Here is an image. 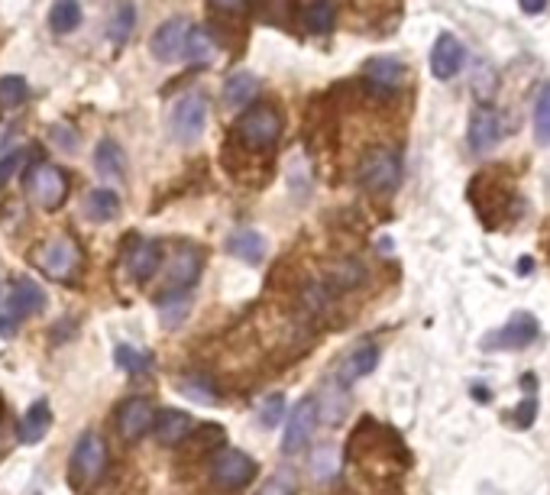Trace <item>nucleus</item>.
<instances>
[{"label":"nucleus","mask_w":550,"mask_h":495,"mask_svg":"<svg viewBox=\"0 0 550 495\" xmlns=\"http://www.w3.org/2000/svg\"><path fill=\"white\" fill-rule=\"evenodd\" d=\"M26 191H30V201L43 211H59L65 198H68V175L59 165L49 162H36L30 172H26Z\"/></svg>","instance_id":"39448f33"},{"label":"nucleus","mask_w":550,"mask_h":495,"mask_svg":"<svg viewBox=\"0 0 550 495\" xmlns=\"http://www.w3.org/2000/svg\"><path fill=\"white\" fill-rule=\"evenodd\" d=\"M201 275V250L195 246H175V253L169 256V263H165V288L169 292H185L198 282Z\"/></svg>","instance_id":"f8f14e48"},{"label":"nucleus","mask_w":550,"mask_h":495,"mask_svg":"<svg viewBox=\"0 0 550 495\" xmlns=\"http://www.w3.org/2000/svg\"><path fill=\"white\" fill-rule=\"evenodd\" d=\"M250 0H208V7H214V10H224V13H237V10H243Z\"/></svg>","instance_id":"4c0bfd02"},{"label":"nucleus","mask_w":550,"mask_h":495,"mask_svg":"<svg viewBox=\"0 0 550 495\" xmlns=\"http://www.w3.org/2000/svg\"><path fill=\"white\" fill-rule=\"evenodd\" d=\"M256 495H295V479H292V473H275V476H269L266 483H263V489H259Z\"/></svg>","instance_id":"473e14b6"},{"label":"nucleus","mask_w":550,"mask_h":495,"mask_svg":"<svg viewBox=\"0 0 550 495\" xmlns=\"http://www.w3.org/2000/svg\"><path fill=\"white\" fill-rule=\"evenodd\" d=\"M49 428H52V408L43 398V402L26 408V415L17 424V437L23 440V444H39V440L49 434Z\"/></svg>","instance_id":"6ab92c4d"},{"label":"nucleus","mask_w":550,"mask_h":495,"mask_svg":"<svg viewBox=\"0 0 550 495\" xmlns=\"http://www.w3.org/2000/svg\"><path fill=\"white\" fill-rule=\"evenodd\" d=\"M502 140V120L499 114H495L492 107L486 104H479L473 110V117H470V149L476 156H486L489 149H495V143Z\"/></svg>","instance_id":"2eb2a0df"},{"label":"nucleus","mask_w":550,"mask_h":495,"mask_svg":"<svg viewBox=\"0 0 550 495\" xmlns=\"http://www.w3.org/2000/svg\"><path fill=\"white\" fill-rule=\"evenodd\" d=\"M233 136H237V143L243 149H250V153H259V156L272 153L282 136V117L275 114V107H250L246 114H240Z\"/></svg>","instance_id":"f257e3e1"},{"label":"nucleus","mask_w":550,"mask_h":495,"mask_svg":"<svg viewBox=\"0 0 550 495\" xmlns=\"http://www.w3.org/2000/svg\"><path fill=\"white\" fill-rule=\"evenodd\" d=\"M208 114H211V104L204 94H185L182 101L172 107V117H169V130L178 143H195L198 136L208 127Z\"/></svg>","instance_id":"423d86ee"},{"label":"nucleus","mask_w":550,"mask_h":495,"mask_svg":"<svg viewBox=\"0 0 550 495\" xmlns=\"http://www.w3.org/2000/svg\"><path fill=\"white\" fill-rule=\"evenodd\" d=\"M162 266V250L156 240H140L127 253V272L133 282H149Z\"/></svg>","instance_id":"dca6fc26"},{"label":"nucleus","mask_w":550,"mask_h":495,"mask_svg":"<svg viewBox=\"0 0 550 495\" xmlns=\"http://www.w3.org/2000/svg\"><path fill=\"white\" fill-rule=\"evenodd\" d=\"M49 136L55 140V146L65 149V153H75V149H78V133H75L72 127H65V123H59V127H52Z\"/></svg>","instance_id":"c9c22d12"},{"label":"nucleus","mask_w":550,"mask_h":495,"mask_svg":"<svg viewBox=\"0 0 550 495\" xmlns=\"http://www.w3.org/2000/svg\"><path fill=\"white\" fill-rule=\"evenodd\" d=\"M26 94H30V88H26V78L20 75H4L0 78V107H20L26 101Z\"/></svg>","instance_id":"7c9ffc66"},{"label":"nucleus","mask_w":550,"mask_h":495,"mask_svg":"<svg viewBox=\"0 0 550 495\" xmlns=\"http://www.w3.org/2000/svg\"><path fill=\"white\" fill-rule=\"evenodd\" d=\"M360 185L366 191H376V195H389V191L402 185V159H398L395 149H369L360 162Z\"/></svg>","instance_id":"7ed1b4c3"},{"label":"nucleus","mask_w":550,"mask_h":495,"mask_svg":"<svg viewBox=\"0 0 550 495\" xmlns=\"http://www.w3.org/2000/svg\"><path fill=\"white\" fill-rule=\"evenodd\" d=\"M81 263H85V256H81V246L72 237H55L36 253V266L52 282H75Z\"/></svg>","instance_id":"20e7f679"},{"label":"nucleus","mask_w":550,"mask_h":495,"mask_svg":"<svg viewBox=\"0 0 550 495\" xmlns=\"http://www.w3.org/2000/svg\"><path fill=\"white\" fill-rule=\"evenodd\" d=\"M188 33H191V23L185 17H172L153 33V39H149V49H153V55L159 62H175L178 55H185Z\"/></svg>","instance_id":"ddd939ff"},{"label":"nucleus","mask_w":550,"mask_h":495,"mask_svg":"<svg viewBox=\"0 0 550 495\" xmlns=\"http://www.w3.org/2000/svg\"><path fill=\"white\" fill-rule=\"evenodd\" d=\"M259 94V78L253 72H233L227 81H224V104L240 110L246 107Z\"/></svg>","instance_id":"aec40b11"},{"label":"nucleus","mask_w":550,"mask_h":495,"mask_svg":"<svg viewBox=\"0 0 550 495\" xmlns=\"http://www.w3.org/2000/svg\"><path fill=\"white\" fill-rule=\"evenodd\" d=\"M518 4L525 13H541L547 7V0H518Z\"/></svg>","instance_id":"58836bf2"},{"label":"nucleus","mask_w":550,"mask_h":495,"mask_svg":"<svg viewBox=\"0 0 550 495\" xmlns=\"http://www.w3.org/2000/svg\"><path fill=\"white\" fill-rule=\"evenodd\" d=\"M282 415H285V398L279 392L263 398V405H259V424H263V428H275V424H282Z\"/></svg>","instance_id":"2f4dec72"},{"label":"nucleus","mask_w":550,"mask_h":495,"mask_svg":"<svg viewBox=\"0 0 550 495\" xmlns=\"http://www.w3.org/2000/svg\"><path fill=\"white\" fill-rule=\"evenodd\" d=\"M214 483L227 492H240L256 479V460L243 450H220L214 457Z\"/></svg>","instance_id":"6e6552de"},{"label":"nucleus","mask_w":550,"mask_h":495,"mask_svg":"<svg viewBox=\"0 0 550 495\" xmlns=\"http://www.w3.org/2000/svg\"><path fill=\"white\" fill-rule=\"evenodd\" d=\"M46 308V295L33 279H17L10 288V295L4 298V308H0V337H10L30 314H39Z\"/></svg>","instance_id":"f03ea898"},{"label":"nucleus","mask_w":550,"mask_h":495,"mask_svg":"<svg viewBox=\"0 0 550 495\" xmlns=\"http://www.w3.org/2000/svg\"><path fill=\"white\" fill-rule=\"evenodd\" d=\"M538 334H541V327L534 321V314H515L505 327L483 337V350H521L538 340Z\"/></svg>","instance_id":"9d476101"},{"label":"nucleus","mask_w":550,"mask_h":495,"mask_svg":"<svg viewBox=\"0 0 550 495\" xmlns=\"http://www.w3.org/2000/svg\"><path fill=\"white\" fill-rule=\"evenodd\" d=\"M156 428V411L146 398H127L117 411V431L127 444H136L140 437H146Z\"/></svg>","instance_id":"9b49d317"},{"label":"nucleus","mask_w":550,"mask_h":495,"mask_svg":"<svg viewBox=\"0 0 550 495\" xmlns=\"http://www.w3.org/2000/svg\"><path fill=\"white\" fill-rule=\"evenodd\" d=\"M534 140L550 146V85L541 88L538 104H534Z\"/></svg>","instance_id":"c756f323"},{"label":"nucleus","mask_w":550,"mask_h":495,"mask_svg":"<svg viewBox=\"0 0 550 495\" xmlns=\"http://www.w3.org/2000/svg\"><path fill=\"white\" fill-rule=\"evenodd\" d=\"M185 59L191 65H211L217 59V43L204 26H191L188 43H185Z\"/></svg>","instance_id":"5701e85b"},{"label":"nucleus","mask_w":550,"mask_h":495,"mask_svg":"<svg viewBox=\"0 0 550 495\" xmlns=\"http://www.w3.org/2000/svg\"><path fill=\"white\" fill-rule=\"evenodd\" d=\"M114 360H117V366L123 369V373H130V376H143L146 369L153 366V356L133 350V347H127V343H120V347L114 350Z\"/></svg>","instance_id":"c85d7f7f"},{"label":"nucleus","mask_w":550,"mask_h":495,"mask_svg":"<svg viewBox=\"0 0 550 495\" xmlns=\"http://www.w3.org/2000/svg\"><path fill=\"white\" fill-rule=\"evenodd\" d=\"M360 282H363L360 263H343V266H337V272H334V285L337 288H353V285H360Z\"/></svg>","instance_id":"f704fd0d"},{"label":"nucleus","mask_w":550,"mask_h":495,"mask_svg":"<svg viewBox=\"0 0 550 495\" xmlns=\"http://www.w3.org/2000/svg\"><path fill=\"white\" fill-rule=\"evenodd\" d=\"M376 366H379V347H376V343H360V347H356L347 360L340 363L337 379H340L343 389H350V385H356L363 376L373 373Z\"/></svg>","instance_id":"f3484780"},{"label":"nucleus","mask_w":550,"mask_h":495,"mask_svg":"<svg viewBox=\"0 0 550 495\" xmlns=\"http://www.w3.org/2000/svg\"><path fill=\"white\" fill-rule=\"evenodd\" d=\"M337 23V7L334 0H314V4L305 10V26L311 33H330Z\"/></svg>","instance_id":"cd10ccee"},{"label":"nucleus","mask_w":550,"mask_h":495,"mask_svg":"<svg viewBox=\"0 0 550 495\" xmlns=\"http://www.w3.org/2000/svg\"><path fill=\"white\" fill-rule=\"evenodd\" d=\"M178 389H182L185 395H191V398H195V402H204V405L217 402V392L211 389V385L198 382V379H185V382H178Z\"/></svg>","instance_id":"72a5a7b5"},{"label":"nucleus","mask_w":550,"mask_h":495,"mask_svg":"<svg viewBox=\"0 0 550 495\" xmlns=\"http://www.w3.org/2000/svg\"><path fill=\"white\" fill-rule=\"evenodd\" d=\"M133 26H136V7L130 4V0H123V4L114 7V13H110L107 20V36L110 43H127V39L133 36Z\"/></svg>","instance_id":"a878e982"},{"label":"nucleus","mask_w":550,"mask_h":495,"mask_svg":"<svg viewBox=\"0 0 550 495\" xmlns=\"http://www.w3.org/2000/svg\"><path fill=\"white\" fill-rule=\"evenodd\" d=\"M156 440L162 447H175L182 444V440L195 431V421H191V415H185V411L178 408H165L156 415Z\"/></svg>","instance_id":"a211bd4d"},{"label":"nucleus","mask_w":550,"mask_h":495,"mask_svg":"<svg viewBox=\"0 0 550 495\" xmlns=\"http://www.w3.org/2000/svg\"><path fill=\"white\" fill-rule=\"evenodd\" d=\"M318 402L314 398H301V402L288 411V424L282 434V450L292 457V453H301L308 447V440L314 434V424H318Z\"/></svg>","instance_id":"1a4fd4ad"},{"label":"nucleus","mask_w":550,"mask_h":495,"mask_svg":"<svg viewBox=\"0 0 550 495\" xmlns=\"http://www.w3.org/2000/svg\"><path fill=\"white\" fill-rule=\"evenodd\" d=\"M94 169H98L104 178H123L127 175V153L120 149V143L101 140L98 149H94Z\"/></svg>","instance_id":"412c9836"},{"label":"nucleus","mask_w":550,"mask_h":495,"mask_svg":"<svg viewBox=\"0 0 550 495\" xmlns=\"http://www.w3.org/2000/svg\"><path fill=\"white\" fill-rule=\"evenodd\" d=\"M466 62V49L463 43L453 33H444L434 43L431 49V75L437 81H450V78H457L460 75V68Z\"/></svg>","instance_id":"4468645a"},{"label":"nucleus","mask_w":550,"mask_h":495,"mask_svg":"<svg viewBox=\"0 0 550 495\" xmlns=\"http://www.w3.org/2000/svg\"><path fill=\"white\" fill-rule=\"evenodd\" d=\"M78 23H81V7H78V0H55L52 10H49V30L52 33H72L78 30Z\"/></svg>","instance_id":"bb28decb"},{"label":"nucleus","mask_w":550,"mask_h":495,"mask_svg":"<svg viewBox=\"0 0 550 495\" xmlns=\"http://www.w3.org/2000/svg\"><path fill=\"white\" fill-rule=\"evenodd\" d=\"M363 75L373 81L376 88H398V81L405 78V65L398 59H369Z\"/></svg>","instance_id":"393cba45"},{"label":"nucleus","mask_w":550,"mask_h":495,"mask_svg":"<svg viewBox=\"0 0 550 495\" xmlns=\"http://www.w3.org/2000/svg\"><path fill=\"white\" fill-rule=\"evenodd\" d=\"M23 162V153H10V156H4L0 159V188L7 185V178L17 172V165Z\"/></svg>","instance_id":"e433bc0d"},{"label":"nucleus","mask_w":550,"mask_h":495,"mask_svg":"<svg viewBox=\"0 0 550 495\" xmlns=\"http://www.w3.org/2000/svg\"><path fill=\"white\" fill-rule=\"evenodd\" d=\"M85 214H88V220H94V224H107V220H114L120 214L117 191H110V188H94V191H88Z\"/></svg>","instance_id":"4be33fe9"},{"label":"nucleus","mask_w":550,"mask_h":495,"mask_svg":"<svg viewBox=\"0 0 550 495\" xmlns=\"http://www.w3.org/2000/svg\"><path fill=\"white\" fill-rule=\"evenodd\" d=\"M227 250L243 259V263H259V259L266 256V240L259 237L256 230H237L227 243Z\"/></svg>","instance_id":"b1692460"},{"label":"nucleus","mask_w":550,"mask_h":495,"mask_svg":"<svg viewBox=\"0 0 550 495\" xmlns=\"http://www.w3.org/2000/svg\"><path fill=\"white\" fill-rule=\"evenodd\" d=\"M107 466V444L101 434L85 431L78 437L75 453H72V483L75 486H88V483H98L101 473Z\"/></svg>","instance_id":"0eeeda50"}]
</instances>
